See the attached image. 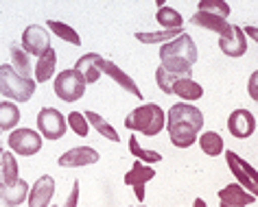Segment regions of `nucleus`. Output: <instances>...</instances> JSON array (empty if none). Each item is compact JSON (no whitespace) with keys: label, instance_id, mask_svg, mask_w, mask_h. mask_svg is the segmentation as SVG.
Instances as JSON below:
<instances>
[{"label":"nucleus","instance_id":"obj_24","mask_svg":"<svg viewBox=\"0 0 258 207\" xmlns=\"http://www.w3.org/2000/svg\"><path fill=\"white\" fill-rule=\"evenodd\" d=\"M18 122H20V107L16 102L3 100L0 102V133H11L18 127Z\"/></svg>","mask_w":258,"mask_h":207},{"label":"nucleus","instance_id":"obj_22","mask_svg":"<svg viewBox=\"0 0 258 207\" xmlns=\"http://www.w3.org/2000/svg\"><path fill=\"white\" fill-rule=\"evenodd\" d=\"M18 159L11 151H5L3 157H0V179H3L5 185H16L20 181V174H18Z\"/></svg>","mask_w":258,"mask_h":207},{"label":"nucleus","instance_id":"obj_3","mask_svg":"<svg viewBox=\"0 0 258 207\" xmlns=\"http://www.w3.org/2000/svg\"><path fill=\"white\" fill-rule=\"evenodd\" d=\"M125 127L129 131L143 133L145 138H156L166 127V114L158 102H145V105L129 112L125 118Z\"/></svg>","mask_w":258,"mask_h":207},{"label":"nucleus","instance_id":"obj_23","mask_svg":"<svg viewBox=\"0 0 258 207\" xmlns=\"http://www.w3.org/2000/svg\"><path fill=\"white\" fill-rule=\"evenodd\" d=\"M186 31L184 29H173V31H140V33H134V37H136L138 42H143V44H169L173 40H177L179 35H184Z\"/></svg>","mask_w":258,"mask_h":207},{"label":"nucleus","instance_id":"obj_2","mask_svg":"<svg viewBox=\"0 0 258 207\" xmlns=\"http://www.w3.org/2000/svg\"><path fill=\"white\" fill-rule=\"evenodd\" d=\"M197 61V46L188 33L160 46V66L175 79H188Z\"/></svg>","mask_w":258,"mask_h":207},{"label":"nucleus","instance_id":"obj_26","mask_svg":"<svg viewBox=\"0 0 258 207\" xmlns=\"http://www.w3.org/2000/svg\"><path fill=\"white\" fill-rule=\"evenodd\" d=\"M9 55H11V68H14V70H16V72L20 74V76H24V79H31V72H33V66H31L29 55L22 50L20 44H11Z\"/></svg>","mask_w":258,"mask_h":207},{"label":"nucleus","instance_id":"obj_36","mask_svg":"<svg viewBox=\"0 0 258 207\" xmlns=\"http://www.w3.org/2000/svg\"><path fill=\"white\" fill-rule=\"evenodd\" d=\"M243 33L247 35V37H251V40L258 44V27H245V29H243Z\"/></svg>","mask_w":258,"mask_h":207},{"label":"nucleus","instance_id":"obj_1","mask_svg":"<svg viewBox=\"0 0 258 207\" xmlns=\"http://www.w3.org/2000/svg\"><path fill=\"white\" fill-rule=\"evenodd\" d=\"M204 127V114L190 102H177L166 112V129L171 144L177 148H190Z\"/></svg>","mask_w":258,"mask_h":207},{"label":"nucleus","instance_id":"obj_7","mask_svg":"<svg viewBox=\"0 0 258 207\" xmlns=\"http://www.w3.org/2000/svg\"><path fill=\"white\" fill-rule=\"evenodd\" d=\"M68 131V122L59 109L55 107H44L37 114V133L46 140H61Z\"/></svg>","mask_w":258,"mask_h":207},{"label":"nucleus","instance_id":"obj_11","mask_svg":"<svg viewBox=\"0 0 258 207\" xmlns=\"http://www.w3.org/2000/svg\"><path fill=\"white\" fill-rule=\"evenodd\" d=\"M225 161H228V168H230V172L234 174V179L238 181V185L243 187L245 192H249L251 196H256L258 198V190H256V185H254V181H251L249 177V166L241 155H236L234 151H225Z\"/></svg>","mask_w":258,"mask_h":207},{"label":"nucleus","instance_id":"obj_14","mask_svg":"<svg viewBox=\"0 0 258 207\" xmlns=\"http://www.w3.org/2000/svg\"><path fill=\"white\" fill-rule=\"evenodd\" d=\"M101 159V155L96 148L92 146H75L70 148V151H66L59 157V164L61 168H83V166H92L96 164V161Z\"/></svg>","mask_w":258,"mask_h":207},{"label":"nucleus","instance_id":"obj_28","mask_svg":"<svg viewBox=\"0 0 258 207\" xmlns=\"http://www.w3.org/2000/svg\"><path fill=\"white\" fill-rule=\"evenodd\" d=\"M156 20L158 24L162 27V31H173V29H184V18L177 9L173 7H160L158 14H156Z\"/></svg>","mask_w":258,"mask_h":207},{"label":"nucleus","instance_id":"obj_5","mask_svg":"<svg viewBox=\"0 0 258 207\" xmlns=\"http://www.w3.org/2000/svg\"><path fill=\"white\" fill-rule=\"evenodd\" d=\"M42 142L44 138L35 129L22 127V129H14L7 138V146L14 155H20V157H33L42 151Z\"/></svg>","mask_w":258,"mask_h":207},{"label":"nucleus","instance_id":"obj_9","mask_svg":"<svg viewBox=\"0 0 258 207\" xmlns=\"http://www.w3.org/2000/svg\"><path fill=\"white\" fill-rule=\"evenodd\" d=\"M153 177H156V170H153L151 166L143 164V161H138V159L134 161L132 170L125 174V183L129 187H134V196H136V200L140 205L145 203V185L149 183Z\"/></svg>","mask_w":258,"mask_h":207},{"label":"nucleus","instance_id":"obj_35","mask_svg":"<svg viewBox=\"0 0 258 207\" xmlns=\"http://www.w3.org/2000/svg\"><path fill=\"white\" fill-rule=\"evenodd\" d=\"M77 205H79V181H75V183H73V192L68 194L63 207H77Z\"/></svg>","mask_w":258,"mask_h":207},{"label":"nucleus","instance_id":"obj_37","mask_svg":"<svg viewBox=\"0 0 258 207\" xmlns=\"http://www.w3.org/2000/svg\"><path fill=\"white\" fill-rule=\"evenodd\" d=\"M192 207H208V205H206V200H204V198H195V203H192Z\"/></svg>","mask_w":258,"mask_h":207},{"label":"nucleus","instance_id":"obj_20","mask_svg":"<svg viewBox=\"0 0 258 207\" xmlns=\"http://www.w3.org/2000/svg\"><path fill=\"white\" fill-rule=\"evenodd\" d=\"M99 59H101V55L99 53H88V55H83L77 59L75 63V70L77 72H81V76L86 79V85L90 83H96L101 79V68H99Z\"/></svg>","mask_w":258,"mask_h":207},{"label":"nucleus","instance_id":"obj_18","mask_svg":"<svg viewBox=\"0 0 258 207\" xmlns=\"http://www.w3.org/2000/svg\"><path fill=\"white\" fill-rule=\"evenodd\" d=\"M190 24L202 27L206 31H212V33H217L219 37H230L232 35V24L228 20L210 16V14H204V11H195V16L190 18Z\"/></svg>","mask_w":258,"mask_h":207},{"label":"nucleus","instance_id":"obj_13","mask_svg":"<svg viewBox=\"0 0 258 207\" xmlns=\"http://www.w3.org/2000/svg\"><path fill=\"white\" fill-rule=\"evenodd\" d=\"M99 68H101V74H107L109 79L118 83V85L125 89V92H129L132 96H136L138 100H143V92H140V87L136 85V81H134L132 76L125 72V70H120L114 61L105 59V57H101V59H99Z\"/></svg>","mask_w":258,"mask_h":207},{"label":"nucleus","instance_id":"obj_15","mask_svg":"<svg viewBox=\"0 0 258 207\" xmlns=\"http://www.w3.org/2000/svg\"><path fill=\"white\" fill-rule=\"evenodd\" d=\"M219 48H221L223 55L228 57H243L247 53V35L243 33V27L238 24H232V35L230 37H219Z\"/></svg>","mask_w":258,"mask_h":207},{"label":"nucleus","instance_id":"obj_16","mask_svg":"<svg viewBox=\"0 0 258 207\" xmlns=\"http://www.w3.org/2000/svg\"><path fill=\"white\" fill-rule=\"evenodd\" d=\"M256 196H251L249 192H245L238 183H230L223 190H219V207H247L256 203Z\"/></svg>","mask_w":258,"mask_h":207},{"label":"nucleus","instance_id":"obj_17","mask_svg":"<svg viewBox=\"0 0 258 207\" xmlns=\"http://www.w3.org/2000/svg\"><path fill=\"white\" fill-rule=\"evenodd\" d=\"M29 190L31 185L24 179H20L16 185H5L0 179V205L3 207H20L24 200L29 198Z\"/></svg>","mask_w":258,"mask_h":207},{"label":"nucleus","instance_id":"obj_34","mask_svg":"<svg viewBox=\"0 0 258 207\" xmlns=\"http://www.w3.org/2000/svg\"><path fill=\"white\" fill-rule=\"evenodd\" d=\"M247 94H249L251 100L258 102V70L249 76V81H247Z\"/></svg>","mask_w":258,"mask_h":207},{"label":"nucleus","instance_id":"obj_8","mask_svg":"<svg viewBox=\"0 0 258 207\" xmlns=\"http://www.w3.org/2000/svg\"><path fill=\"white\" fill-rule=\"evenodd\" d=\"M20 46L22 50L27 53L29 57H40L46 53V50H50L53 46H50V33L46 27H42V24H29L27 29H24L22 33V40H20Z\"/></svg>","mask_w":258,"mask_h":207},{"label":"nucleus","instance_id":"obj_29","mask_svg":"<svg viewBox=\"0 0 258 207\" xmlns=\"http://www.w3.org/2000/svg\"><path fill=\"white\" fill-rule=\"evenodd\" d=\"M46 29L50 31V33H55L59 40L73 44V46H81V37H79V33H77L73 27H70V24L59 22V20H48L46 22Z\"/></svg>","mask_w":258,"mask_h":207},{"label":"nucleus","instance_id":"obj_39","mask_svg":"<svg viewBox=\"0 0 258 207\" xmlns=\"http://www.w3.org/2000/svg\"><path fill=\"white\" fill-rule=\"evenodd\" d=\"M50 207H57V205H50Z\"/></svg>","mask_w":258,"mask_h":207},{"label":"nucleus","instance_id":"obj_27","mask_svg":"<svg viewBox=\"0 0 258 207\" xmlns=\"http://www.w3.org/2000/svg\"><path fill=\"white\" fill-rule=\"evenodd\" d=\"M197 142H199V148H202V151L208 155V157H217V155H221L225 151L223 138L217 131H204L197 138Z\"/></svg>","mask_w":258,"mask_h":207},{"label":"nucleus","instance_id":"obj_12","mask_svg":"<svg viewBox=\"0 0 258 207\" xmlns=\"http://www.w3.org/2000/svg\"><path fill=\"white\" fill-rule=\"evenodd\" d=\"M55 196V179L50 174H42L40 179L31 185L27 203L29 207H50Z\"/></svg>","mask_w":258,"mask_h":207},{"label":"nucleus","instance_id":"obj_31","mask_svg":"<svg viewBox=\"0 0 258 207\" xmlns=\"http://www.w3.org/2000/svg\"><path fill=\"white\" fill-rule=\"evenodd\" d=\"M197 11H204V14H210V16H217V18L228 20L232 9H230V5L225 3V0H199Z\"/></svg>","mask_w":258,"mask_h":207},{"label":"nucleus","instance_id":"obj_33","mask_svg":"<svg viewBox=\"0 0 258 207\" xmlns=\"http://www.w3.org/2000/svg\"><path fill=\"white\" fill-rule=\"evenodd\" d=\"M173 81H177L173 74H169L166 70L160 66V68H156V83H158V87L162 89V92L166 94V96H171V85H173Z\"/></svg>","mask_w":258,"mask_h":207},{"label":"nucleus","instance_id":"obj_10","mask_svg":"<svg viewBox=\"0 0 258 207\" xmlns=\"http://www.w3.org/2000/svg\"><path fill=\"white\" fill-rule=\"evenodd\" d=\"M228 131L232 138L236 140H245L251 138L256 131V116L249 112V109H234L228 118Z\"/></svg>","mask_w":258,"mask_h":207},{"label":"nucleus","instance_id":"obj_30","mask_svg":"<svg viewBox=\"0 0 258 207\" xmlns=\"http://www.w3.org/2000/svg\"><path fill=\"white\" fill-rule=\"evenodd\" d=\"M129 153H132L138 161L147 164V166L162 161V155H160L158 151H151V148H143V146H140V142H138L136 135H134V138H129Z\"/></svg>","mask_w":258,"mask_h":207},{"label":"nucleus","instance_id":"obj_40","mask_svg":"<svg viewBox=\"0 0 258 207\" xmlns=\"http://www.w3.org/2000/svg\"><path fill=\"white\" fill-rule=\"evenodd\" d=\"M140 207H145V205H140Z\"/></svg>","mask_w":258,"mask_h":207},{"label":"nucleus","instance_id":"obj_6","mask_svg":"<svg viewBox=\"0 0 258 207\" xmlns=\"http://www.w3.org/2000/svg\"><path fill=\"white\" fill-rule=\"evenodd\" d=\"M53 89L63 102H77L86 94V79H83L81 72H77L75 68L63 70V72L55 76Z\"/></svg>","mask_w":258,"mask_h":207},{"label":"nucleus","instance_id":"obj_32","mask_svg":"<svg viewBox=\"0 0 258 207\" xmlns=\"http://www.w3.org/2000/svg\"><path fill=\"white\" fill-rule=\"evenodd\" d=\"M66 122H68V127L79 135V138H86V135L90 133V125H88L86 116H83L81 112H70L66 116Z\"/></svg>","mask_w":258,"mask_h":207},{"label":"nucleus","instance_id":"obj_19","mask_svg":"<svg viewBox=\"0 0 258 207\" xmlns=\"http://www.w3.org/2000/svg\"><path fill=\"white\" fill-rule=\"evenodd\" d=\"M171 94H175L177 98H182L184 102H195L204 96V87L199 85V83L192 79V76H188V79H177L173 81L171 85Z\"/></svg>","mask_w":258,"mask_h":207},{"label":"nucleus","instance_id":"obj_25","mask_svg":"<svg viewBox=\"0 0 258 207\" xmlns=\"http://www.w3.org/2000/svg\"><path fill=\"white\" fill-rule=\"evenodd\" d=\"M83 116H86L88 125H90V127H94L96 131H99V133L103 135V138H107L109 142H116V144H118V142H120V135H118V131H116V129H114L112 125H109V122H107L105 118H103L101 114L90 112V109H88V112L83 114Z\"/></svg>","mask_w":258,"mask_h":207},{"label":"nucleus","instance_id":"obj_21","mask_svg":"<svg viewBox=\"0 0 258 207\" xmlns=\"http://www.w3.org/2000/svg\"><path fill=\"white\" fill-rule=\"evenodd\" d=\"M55 68H57V53L55 48H50L37 59V66L33 68L35 83H48L55 76Z\"/></svg>","mask_w":258,"mask_h":207},{"label":"nucleus","instance_id":"obj_38","mask_svg":"<svg viewBox=\"0 0 258 207\" xmlns=\"http://www.w3.org/2000/svg\"><path fill=\"white\" fill-rule=\"evenodd\" d=\"M3 153H5V151H3V144H0V157H3Z\"/></svg>","mask_w":258,"mask_h":207},{"label":"nucleus","instance_id":"obj_4","mask_svg":"<svg viewBox=\"0 0 258 207\" xmlns=\"http://www.w3.org/2000/svg\"><path fill=\"white\" fill-rule=\"evenodd\" d=\"M37 83L35 79H24L16 72L9 63H3L0 66V94L5 98H9L11 102H29L35 94Z\"/></svg>","mask_w":258,"mask_h":207}]
</instances>
